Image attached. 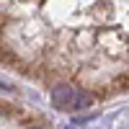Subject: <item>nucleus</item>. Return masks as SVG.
Here are the masks:
<instances>
[{"mask_svg":"<svg viewBox=\"0 0 129 129\" xmlns=\"http://www.w3.org/2000/svg\"><path fill=\"white\" fill-rule=\"evenodd\" d=\"M88 103H90V95L83 93V90H78V98H75V106H72V109H85Z\"/></svg>","mask_w":129,"mask_h":129,"instance_id":"obj_2","label":"nucleus"},{"mask_svg":"<svg viewBox=\"0 0 129 129\" xmlns=\"http://www.w3.org/2000/svg\"><path fill=\"white\" fill-rule=\"evenodd\" d=\"M34 129H39V126H34Z\"/></svg>","mask_w":129,"mask_h":129,"instance_id":"obj_3","label":"nucleus"},{"mask_svg":"<svg viewBox=\"0 0 129 129\" xmlns=\"http://www.w3.org/2000/svg\"><path fill=\"white\" fill-rule=\"evenodd\" d=\"M75 98H78V90L67 83H59V85L52 88V103H54V109H72Z\"/></svg>","mask_w":129,"mask_h":129,"instance_id":"obj_1","label":"nucleus"}]
</instances>
